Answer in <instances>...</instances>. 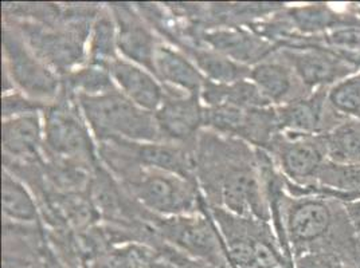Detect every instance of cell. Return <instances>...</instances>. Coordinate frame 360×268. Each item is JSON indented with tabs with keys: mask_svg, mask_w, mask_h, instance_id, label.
<instances>
[{
	"mask_svg": "<svg viewBox=\"0 0 360 268\" xmlns=\"http://www.w3.org/2000/svg\"><path fill=\"white\" fill-rule=\"evenodd\" d=\"M347 212L349 215V219H351V223L354 225V229L356 231V234H358L360 239V200L348 203Z\"/></svg>",
	"mask_w": 360,
	"mask_h": 268,
	"instance_id": "obj_32",
	"label": "cell"
},
{
	"mask_svg": "<svg viewBox=\"0 0 360 268\" xmlns=\"http://www.w3.org/2000/svg\"><path fill=\"white\" fill-rule=\"evenodd\" d=\"M4 73L13 85L35 101L54 98L60 89L57 73L39 60L22 36L7 27L3 31Z\"/></svg>",
	"mask_w": 360,
	"mask_h": 268,
	"instance_id": "obj_3",
	"label": "cell"
},
{
	"mask_svg": "<svg viewBox=\"0 0 360 268\" xmlns=\"http://www.w3.org/2000/svg\"><path fill=\"white\" fill-rule=\"evenodd\" d=\"M219 188L221 200L230 213L245 219L255 216L262 220L266 217L261 185L250 166L227 165Z\"/></svg>",
	"mask_w": 360,
	"mask_h": 268,
	"instance_id": "obj_9",
	"label": "cell"
},
{
	"mask_svg": "<svg viewBox=\"0 0 360 268\" xmlns=\"http://www.w3.org/2000/svg\"><path fill=\"white\" fill-rule=\"evenodd\" d=\"M112 14L117 26V48L124 60L147 69L155 75L153 60L159 43L141 16L124 4L112 6Z\"/></svg>",
	"mask_w": 360,
	"mask_h": 268,
	"instance_id": "obj_10",
	"label": "cell"
},
{
	"mask_svg": "<svg viewBox=\"0 0 360 268\" xmlns=\"http://www.w3.org/2000/svg\"><path fill=\"white\" fill-rule=\"evenodd\" d=\"M44 126L38 113L4 119L1 126V144L6 156L34 159L42 144Z\"/></svg>",
	"mask_w": 360,
	"mask_h": 268,
	"instance_id": "obj_16",
	"label": "cell"
},
{
	"mask_svg": "<svg viewBox=\"0 0 360 268\" xmlns=\"http://www.w3.org/2000/svg\"><path fill=\"white\" fill-rule=\"evenodd\" d=\"M44 135L47 148L62 159L90 161L93 147L89 132L77 110L68 102H57L45 109Z\"/></svg>",
	"mask_w": 360,
	"mask_h": 268,
	"instance_id": "obj_5",
	"label": "cell"
},
{
	"mask_svg": "<svg viewBox=\"0 0 360 268\" xmlns=\"http://www.w3.org/2000/svg\"><path fill=\"white\" fill-rule=\"evenodd\" d=\"M297 268H342V264L333 253H314L300 257Z\"/></svg>",
	"mask_w": 360,
	"mask_h": 268,
	"instance_id": "obj_31",
	"label": "cell"
},
{
	"mask_svg": "<svg viewBox=\"0 0 360 268\" xmlns=\"http://www.w3.org/2000/svg\"><path fill=\"white\" fill-rule=\"evenodd\" d=\"M351 60L358 66V69H360V58H351Z\"/></svg>",
	"mask_w": 360,
	"mask_h": 268,
	"instance_id": "obj_34",
	"label": "cell"
},
{
	"mask_svg": "<svg viewBox=\"0 0 360 268\" xmlns=\"http://www.w3.org/2000/svg\"><path fill=\"white\" fill-rule=\"evenodd\" d=\"M317 177L324 184L338 187V189L360 191L359 165H343L333 163L332 166L323 165L317 173Z\"/></svg>",
	"mask_w": 360,
	"mask_h": 268,
	"instance_id": "obj_29",
	"label": "cell"
},
{
	"mask_svg": "<svg viewBox=\"0 0 360 268\" xmlns=\"http://www.w3.org/2000/svg\"><path fill=\"white\" fill-rule=\"evenodd\" d=\"M332 213L321 200H304L288 215V232L295 243H309L324 236L330 229Z\"/></svg>",
	"mask_w": 360,
	"mask_h": 268,
	"instance_id": "obj_17",
	"label": "cell"
},
{
	"mask_svg": "<svg viewBox=\"0 0 360 268\" xmlns=\"http://www.w3.org/2000/svg\"><path fill=\"white\" fill-rule=\"evenodd\" d=\"M324 102V93H316L309 98L283 105L277 112L278 128L297 135L315 133L321 125Z\"/></svg>",
	"mask_w": 360,
	"mask_h": 268,
	"instance_id": "obj_18",
	"label": "cell"
},
{
	"mask_svg": "<svg viewBox=\"0 0 360 268\" xmlns=\"http://www.w3.org/2000/svg\"><path fill=\"white\" fill-rule=\"evenodd\" d=\"M249 79L255 83L269 104L292 102L295 76L290 67L278 62H259L250 69Z\"/></svg>",
	"mask_w": 360,
	"mask_h": 268,
	"instance_id": "obj_19",
	"label": "cell"
},
{
	"mask_svg": "<svg viewBox=\"0 0 360 268\" xmlns=\"http://www.w3.org/2000/svg\"><path fill=\"white\" fill-rule=\"evenodd\" d=\"M68 78L69 88L75 91L77 95H101L119 90L116 88L108 69L101 66L90 65L85 69L73 70Z\"/></svg>",
	"mask_w": 360,
	"mask_h": 268,
	"instance_id": "obj_24",
	"label": "cell"
},
{
	"mask_svg": "<svg viewBox=\"0 0 360 268\" xmlns=\"http://www.w3.org/2000/svg\"><path fill=\"white\" fill-rule=\"evenodd\" d=\"M78 109L101 141L127 140L160 142L163 135L155 114L128 100L119 90L101 95H77Z\"/></svg>",
	"mask_w": 360,
	"mask_h": 268,
	"instance_id": "obj_1",
	"label": "cell"
},
{
	"mask_svg": "<svg viewBox=\"0 0 360 268\" xmlns=\"http://www.w3.org/2000/svg\"><path fill=\"white\" fill-rule=\"evenodd\" d=\"M106 69L121 94L139 107L155 113L163 104L165 89L147 69L124 58L113 60Z\"/></svg>",
	"mask_w": 360,
	"mask_h": 268,
	"instance_id": "obj_11",
	"label": "cell"
},
{
	"mask_svg": "<svg viewBox=\"0 0 360 268\" xmlns=\"http://www.w3.org/2000/svg\"><path fill=\"white\" fill-rule=\"evenodd\" d=\"M190 54V60L196 65L200 73L206 76V79L231 85L242 79H248L250 74V67L240 65L236 60H230L224 54L207 48V47H187Z\"/></svg>",
	"mask_w": 360,
	"mask_h": 268,
	"instance_id": "obj_20",
	"label": "cell"
},
{
	"mask_svg": "<svg viewBox=\"0 0 360 268\" xmlns=\"http://www.w3.org/2000/svg\"><path fill=\"white\" fill-rule=\"evenodd\" d=\"M22 38L31 51L56 72L66 73L82 60V38L86 34L78 31L54 30L37 23L22 26Z\"/></svg>",
	"mask_w": 360,
	"mask_h": 268,
	"instance_id": "obj_6",
	"label": "cell"
},
{
	"mask_svg": "<svg viewBox=\"0 0 360 268\" xmlns=\"http://www.w3.org/2000/svg\"><path fill=\"white\" fill-rule=\"evenodd\" d=\"M155 76L171 89L200 95L206 76L187 55L169 46H158L153 60Z\"/></svg>",
	"mask_w": 360,
	"mask_h": 268,
	"instance_id": "obj_13",
	"label": "cell"
},
{
	"mask_svg": "<svg viewBox=\"0 0 360 268\" xmlns=\"http://www.w3.org/2000/svg\"><path fill=\"white\" fill-rule=\"evenodd\" d=\"M90 65L108 67L117 60V26L113 14L103 13L96 18L89 36Z\"/></svg>",
	"mask_w": 360,
	"mask_h": 268,
	"instance_id": "obj_22",
	"label": "cell"
},
{
	"mask_svg": "<svg viewBox=\"0 0 360 268\" xmlns=\"http://www.w3.org/2000/svg\"><path fill=\"white\" fill-rule=\"evenodd\" d=\"M203 112L200 95L175 89L165 90V101L153 114L163 140L188 141L203 126Z\"/></svg>",
	"mask_w": 360,
	"mask_h": 268,
	"instance_id": "obj_8",
	"label": "cell"
},
{
	"mask_svg": "<svg viewBox=\"0 0 360 268\" xmlns=\"http://www.w3.org/2000/svg\"><path fill=\"white\" fill-rule=\"evenodd\" d=\"M203 41L212 50L240 65L259 63L271 51V46L248 31L238 29H218L205 34Z\"/></svg>",
	"mask_w": 360,
	"mask_h": 268,
	"instance_id": "obj_14",
	"label": "cell"
},
{
	"mask_svg": "<svg viewBox=\"0 0 360 268\" xmlns=\"http://www.w3.org/2000/svg\"><path fill=\"white\" fill-rule=\"evenodd\" d=\"M105 142L124 150L121 154H127L125 157L135 161L136 164L191 180V172L194 169L191 159L178 147L163 142H134L127 140H109Z\"/></svg>",
	"mask_w": 360,
	"mask_h": 268,
	"instance_id": "obj_12",
	"label": "cell"
},
{
	"mask_svg": "<svg viewBox=\"0 0 360 268\" xmlns=\"http://www.w3.org/2000/svg\"><path fill=\"white\" fill-rule=\"evenodd\" d=\"M1 204L4 217L19 223H37L39 213L27 188L7 169L1 180Z\"/></svg>",
	"mask_w": 360,
	"mask_h": 268,
	"instance_id": "obj_21",
	"label": "cell"
},
{
	"mask_svg": "<svg viewBox=\"0 0 360 268\" xmlns=\"http://www.w3.org/2000/svg\"><path fill=\"white\" fill-rule=\"evenodd\" d=\"M326 149L336 164L360 166V123L336 128L326 140Z\"/></svg>",
	"mask_w": 360,
	"mask_h": 268,
	"instance_id": "obj_23",
	"label": "cell"
},
{
	"mask_svg": "<svg viewBox=\"0 0 360 268\" xmlns=\"http://www.w3.org/2000/svg\"><path fill=\"white\" fill-rule=\"evenodd\" d=\"M158 229L167 240L200 262L218 268H227L230 262L227 250L209 219L176 216L160 220Z\"/></svg>",
	"mask_w": 360,
	"mask_h": 268,
	"instance_id": "obj_4",
	"label": "cell"
},
{
	"mask_svg": "<svg viewBox=\"0 0 360 268\" xmlns=\"http://www.w3.org/2000/svg\"><path fill=\"white\" fill-rule=\"evenodd\" d=\"M289 18L292 25L296 26L301 32H316V31L327 30L339 27L338 16L335 15L330 8L321 6H309L290 10ZM343 26V25H340Z\"/></svg>",
	"mask_w": 360,
	"mask_h": 268,
	"instance_id": "obj_25",
	"label": "cell"
},
{
	"mask_svg": "<svg viewBox=\"0 0 360 268\" xmlns=\"http://www.w3.org/2000/svg\"><path fill=\"white\" fill-rule=\"evenodd\" d=\"M326 153V142L324 145H320L308 138V135L296 137L292 141L281 144L278 150L284 172L288 177L297 181L317 176L324 165Z\"/></svg>",
	"mask_w": 360,
	"mask_h": 268,
	"instance_id": "obj_15",
	"label": "cell"
},
{
	"mask_svg": "<svg viewBox=\"0 0 360 268\" xmlns=\"http://www.w3.org/2000/svg\"><path fill=\"white\" fill-rule=\"evenodd\" d=\"M1 109H3V119H8L25 116V114L38 113V110L44 109V105L39 101L26 98L19 93H10V94H4Z\"/></svg>",
	"mask_w": 360,
	"mask_h": 268,
	"instance_id": "obj_30",
	"label": "cell"
},
{
	"mask_svg": "<svg viewBox=\"0 0 360 268\" xmlns=\"http://www.w3.org/2000/svg\"><path fill=\"white\" fill-rule=\"evenodd\" d=\"M330 50L345 58H360V27L355 25L339 26L324 35Z\"/></svg>",
	"mask_w": 360,
	"mask_h": 268,
	"instance_id": "obj_28",
	"label": "cell"
},
{
	"mask_svg": "<svg viewBox=\"0 0 360 268\" xmlns=\"http://www.w3.org/2000/svg\"><path fill=\"white\" fill-rule=\"evenodd\" d=\"M328 101L340 113L360 116V74L339 81L330 89Z\"/></svg>",
	"mask_w": 360,
	"mask_h": 268,
	"instance_id": "obj_27",
	"label": "cell"
},
{
	"mask_svg": "<svg viewBox=\"0 0 360 268\" xmlns=\"http://www.w3.org/2000/svg\"><path fill=\"white\" fill-rule=\"evenodd\" d=\"M286 60L308 88L330 85L354 74L358 66L349 58H345L330 48L311 46L308 48H288Z\"/></svg>",
	"mask_w": 360,
	"mask_h": 268,
	"instance_id": "obj_7",
	"label": "cell"
},
{
	"mask_svg": "<svg viewBox=\"0 0 360 268\" xmlns=\"http://www.w3.org/2000/svg\"><path fill=\"white\" fill-rule=\"evenodd\" d=\"M174 260L179 266V268H218L207 264V263H203V262H193V260H188L184 257H176V259L174 257Z\"/></svg>",
	"mask_w": 360,
	"mask_h": 268,
	"instance_id": "obj_33",
	"label": "cell"
},
{
	"mask_svg": "<svg viewBox=\"0 0 360 268\" xmlns=\"http://www.w3.org/2000/svg\"><path fill=\"white\" fill-rule=\"evenodd\" d=\"M147 256L136 246L116 247L100 253L91 262V268H146Z\"/></svg>",
	"mask_w": 360,
	"mask_h": 268,
	"instance_id": "obj_26",
	"label": "cell"
},
{
	"mask_svg": "<svg viewBox=\"0 0 360 268\" xmlns=\"http://www.w3.org/2000/svg\"><path fill=\"white\" fill-rule=\"evenodd\" d=\"M128 189L144 207L167 216L193 213L198 194L191 180L137 164V170L121 166Z\"/></svg>",
	"mask_w": 360,
	"mask_h": 268,
	"instance_id": "obj_2",
	"label": "cell"
}]
</instances>
